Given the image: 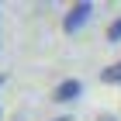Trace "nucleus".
Segmentation results:
<instances>
[{"label":"nucleus","instance_id":"obj_2","mask_svg":"<svg viewBox=\"0 0 121 121\" xmlns=\"http://www.w3.org/2000/svg\"><path fill=\"white\" fill-rule=\"evenodd\" d=\"M83 93V83L80 80H62V83L52 90V100H59V104H69V100H76Z\"/></svg>","mask_w":121,"mask_h":121},{"label":"nucleus","instance_id":"obj_7","mask_svg":"<svg viewBox=\"0 0 121 121\" xmlns=\"http://www.w3.org/2000/svg\"><path fill=\"white\" fill-rule=\"evenodd\" d=\"M0 83H4V80H0Z\"/></svg>","mask_w":121,"mask_h":121},{"label":"nucleus","instance_id":"obj_4","mask_svg":"<svg viewBox=\"0 0 121 121\" xmlns=\"http://www.w3.org/2000/svg\"><path fill=\"white\" fill-rule=\"evenodd\" d=\"M107 42H121V17L111 21V28H107Z\"/></svg>","mask_w":121,"mask_h":121},{"label":"nucleus","instance_id":"obj_5","mask_svg":"<svg viewBox=\"0 0 121 121\" xmlns=\"http://www.w3.org/2000/svg\"><path fill=\"white\" fill-rule=\"evenodd\" d=\"M100 121H118V118H114V114H104V118H100Z\"/></svg>","mask_w":121,"mask_h":121},{"label":"nucleus","instance_id":"obj_3","mask_svg":"<svg viewBox=\"0 0 121 121\" xmlns=\"http://www.w3.org/2000/svg\"><path fill=\"white\" fill-rule=\"evenodd\" d=\"M100 80H104V83H114V86H121V62L107 66V69L100 73Z\"/></svg>","mask_w":121,"mask_h":121},{"label":"nucleus","instance_id":"obj_1","mask_svg":"<svg viewBox=\"0 0 121 121\" xmlns=\"http://www.w3.org/2000/svg\"><path fill=\"white\" fill-rule=\"evenodd\" d=\"M90 14H93V4H90V0L73 4V7H69V14L62 17V31H69V35H73V31H80L86 21H90Z\"/></svg>","mask_w":121,"mask_h":121},{"label":"nucleus","instance_id":"obj_6","mask_svg":"<svg viewBox=\"0 0 121 121\" xmlns=\"http://www.w3.org/2000/svg\"><path fill=\"white\" fill-rule=\"evenodd\" d=\"M56 121H69V118H56Z\"/></svg>","mask_w":121,"mask_h":121}]
</instances>
